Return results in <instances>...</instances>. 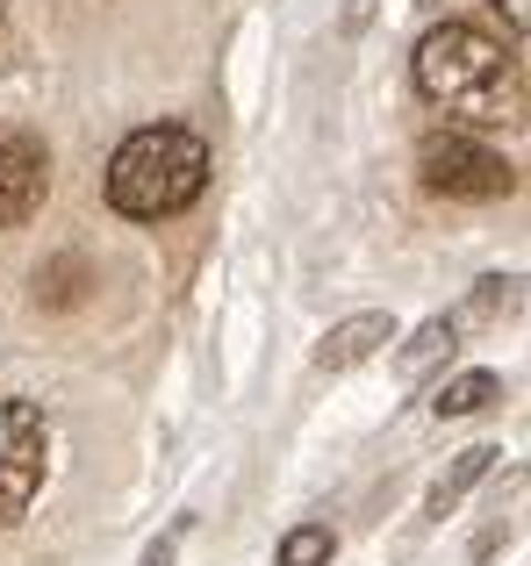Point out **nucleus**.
Segmentation results:
<instances>
[{"label": "nucleus", "instance_id": "obj_1", "mask_svg": "<svg viewBox=\"0 0 531 566\" xmlns=\"http://www.w3.org/2000/svg\"><path fill=\"white\" fill-rule=\"evenodd\" d=\"M417 94L446 115L452 129H518L531 115V80L510 57V43H496L475 22H438L417 43Z\"/></svg>", "mask_w": 531, "mask_h": 566}, {"label": "nucleus", "instance_id": "obj_2", "mask_svg": "<svg viewBox=\"0 0 531 566\" xmlns=\"http://www.w3.org/2000/svg\"><path fill=\"white\" fill-rule=\"evenodd\" d=\"M209 187V144L180 123H152L137 137L115 144L108 158V208L129 222H158V216H180L187 201H201Z\"/></svg>", "mask_w": 531, "mask_h": 566}, {"label": "nucleus", "instance_id": "obj_3", "mask_svg": "<svg viewBox=\"0 0 531 566\" xmlns=\"http://www.w3.org/2000/svg\"><path fill=\"white\" fill-rule=\"evenodd\" d=\"M417 172H424V187L446 193V201H496V193H510V180H518L475 129H431V137L417 144Z\"/></svg>", "mask_w": 531, "mask_h": 566}, {"label": "nucleus", "instance_id": "obj_4", "mask_svg": "<svg viewBox=\"0 0 531 566\" xmlns=\"http://www.w3.org/2000/svg\"><path fill=\"white\" fill-rule=\"evenodd\" d=\"M37 481H43V416L29 401H8V452H0V524L37 502Z\"/></svg>", "mask_w": 531, "mask_h": 566}, {"label": "nucleus", "instance_id": "obj_5", "mask_svg": "<svg viewBox=\"0 0 531 566\" xmlns=\"http://www.w3.org/2000/svg\"><path fill=\"white\" fill-rule=\"evenodd\" d=\"M43 187H51V158L29 129H0V230L37 216Z\"/></svg>", "mask_w": 531, "mask_h": 566}, {"label": "nucleus", "instance_id": "obj_6", "mask_svg": "<svg viewBox=\"0 0 531 566\" xmlns=\"http://www.w3.org/2000/svg\"><path fill=\"white\" fill-rule=\"evenodd\" d=\"M395 337V323L381 316V308H366V316H352V323H337V331H323V345H316V366L323 374H345V366H360L374 345H388Z\"/></svg>", "mask_w": 531, "mask_h": 566}, {"label": "nucleus", "instance_id": "obj_7", "mask_svg": "<svg viewBox=\"0 0 531 566\" xmlns=\"http://www.w3.org/2000/svg\"><path fill=\"white\" fill-rule=\"evenodd\" d=\"M489 467H496V452L489 444H475V452H452V467L431 481V495H424V524H438V516H452L467 495H475L481 481H489Z\"/></svg>", "mask_w": 531, "mask_h": 566}, {"label": "nucleus", "instance_id": "obj_8", "mask_svg": "<svg viewBox=\"0 0 531 566\" xmlns=\"http://www.w3.org/2000/svg\"><path fill=\"white\" fill-rule=\"evenodd\" d=\"M452 331H460V323H452V316H431V323H424V331H417V337H409V345H403V359H395V380H403V387L431 380L438 366L452 359Z\"/></svg>", "mask_w": 531, "mask_h": 566}, {"label": "nucleus", "instance_id": "obj_9", "mask_svg": "<svg viewBox=\"0 0 531 566\" xmlns=\"http://www.w3.org/2000/svg\"><path fill=\"white\" fill-rule=\"evenodd\" d=\"M496 395H503L496 374H460L446 395H438V416H481V409H496Z\"/></svg>", "mask_w": 531, "mask_h": 566}, {"label": "nucleus", "instance_id": "obj_10", "mask_svg": "<svg viewBox=\"0 0 531 566\" xmlns=\"http://www.w3.org/2000/svg\"><path fill=\"white\" fill-rule=\"evenodd\" d=\"M518 294H524V280L496 273V280H481V287L467 294V308H460V316H467V323H496V316H510V308H518Z\"/></svg>", "mask_w": 531, "mask_h": 566}, {"label": "nucleus", "instance_id": "obj_11", "mask_svg": "<svg viewBox=\"0 0 531 566\" xmlns=\"http://www.w3.org/2000/svg\"><path fill=\"white\" fill-rule=\"evenodd\" d=\"M331 553H337V538L323 524H302V531H288V538H280V566H331Z\"/></svg>", "mask_w": 531, "mask_h": 566}, {"label": "nucleus", "instance_id": "obj_12", "mask_svg": "<svg viewBox=\"0 0 531 566\" xmlns=\"http://www.w3.org/2000/svg\"><path fill=\"white\" fill-rule=\"evenodd\" d=\"M496 14H503V22H518L524 36H531V0H496Z\"/></svg>", "mask_w": 531, "mask_h": 566}]
</instances>
